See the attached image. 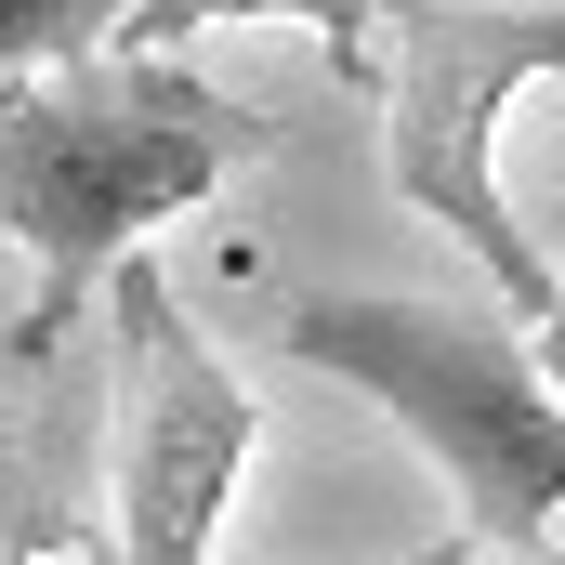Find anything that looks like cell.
Wrapping results in <instances>:
<instances>
[{
	"label": "cell",
	"mask_w": 565,
	"mask_h": 565,
	"mask_svg": "<svg viewBox=\"0 0 565 565\" xmlns=\"http://www.w3.org/2000/svg\"><path fill=\"white\" fill-rule=\"evenodd\" d=\"M395 13H408V0H132L119 53H171V66H184V40H211V26H316V53L369 93V79H382Z\"/></svg>",
	"instance_id": "cell-5"
},
{
	"label": "cell",
	"mask_w": 565,
	"mask_h": 565,
	"mask_svg": "<svg viewBox=\"0 0 565 565\" xmlns=\"http://www.w3.org/2000/svg\"><path fill=\"white\" fill-rule=\"evenodd\" d=\"M106 329H119V408H106V434H119V565H211L224 500L264 447V408L211 355V329L171 302L158 264L106 277Z\"/></svg>",
	"instance_id": "cell-4"
},
{
	"label": "cell",
	"mask_w": 565,
	"mask_h": 565,
	"mask_svg": "<svg viewBox=\"0 0 565 565\" xmlns=\"http://www.w3.org/2000/svg\"><path fill=\"white\" fill-rule=\"evenodd\" d=\"M526 79H565V0H408L382 40V79H369L382 93V184L500 277L513 329L553 302V250L526 237V211L500 184V106Z\"/></svg>",
	"instance_id": "cell-3"
},
{
	"label": "cell",
	"mask_w": 565,
	"mask_h": 565,
	"mask_svg": "<svg viewBox=\"0 0 565 565\" xmlns=\"http://www.w3.org/2000/svg\"><path fill=\"white\" fill-rule=\"evenodd\" d=\"M408 565H460V553H408Z\"/></svg>",
	"instance_id": "cell-8"
},
{
	"label": "cell",
	"mask_w": 565,
	"mask_h": 565,
	"mask_svg": "<svg viewBox=\"0 0 565 565\" xmlns=\"http://www.w3.org/2000/svg\"><path fill=\"white\" fill-rule=\"evenodd\" d=\"M237 158H264V119L171 53H93V66L0 93V237L26 250L13 355H53L79 289H106Z\"/></svg>",
	"instance_id": "cell-1"
},
{
	"label": "cell",
	"mask_w": 565,
	"mask_h": 565,
	"mask_svg": "<svg viewBox=\"0 0 565 565\" xmlns=\"http://www.w3.org/2000/svg\"><path fill=\"white\" fill-rule=\"evenodd\" d=\"M289 355L355 382L395 434H422L473 540H500V553L565 540V408L540 395L513 316L422 302V289H302Z\"/></svg>",
	"instance_id": "cell-2"
},
{
	"label": "cell",
	"mask_w": 565,
	"mask_h": 565,
	"mask_svg": "<svg viewBox=\"0 0 565 565\" xmlns=\"http://www.w3.org/2000/svg\"><path fill=\"white\" fill-rule=\"evenodd\" d=\"M119 26H132V0H0V93L119 53Z\"/></svg>",
	"instance_id": "cell-6"
},
{
	"label": "cell",
	"mask_w": 565,
	"mask_h": 565,
	"mask_svg": "<svg viewBox=\"0 0 565 565\" xmlns=\"http://www.w3.org/2000/svg\"><path fill=\"white\" fill-rule=\"evenodd\" d=\"M526 369H540V395L565 408V264H553V302L526 316Z\"/></svg>",
	"instance_id": "cell-7"
}]
</instances>
